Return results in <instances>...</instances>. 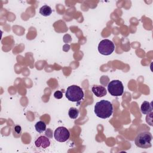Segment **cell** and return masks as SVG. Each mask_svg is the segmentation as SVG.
Segmentation results:
<instances>
[{
	"instance_id": "1",
	"label": "cell",
	"mask_w": 153,
	"mask_h": 153,
	"mask_svg": "<svg viewBox=\"0 0 153 153\" xmlns=\"http://www.w3.org/2000/svg\"><path fill=\"white\" fill-rule=\"evenodd\" d=\"M94 113L97 117L102 119L110 117L113 113L112 103L106 100L97 102L94 105Z\"/></svg>"
},
{
	"instance_id": "2",
	"label": "cell",
	"mask_w": 153,
	"mask_h": 153,
	"mask_svg": "<svg viewBox=\"0 0 153 153\" xmlns=\"http://www.w3.org/2000/svg\"><path fill=\"white\" fill-rule=\"evenodd\" d=\"M65 96L69 101L79 102L84 97V92L79 86L72 85L67 88Z\"/></svg>"
},
{
	"instance_id": "3",
	"label": "cell",
	"mask_w": 153,
	"mask_h": 153,
	"mask_svg": "<svg viewBox=\"0 0 153 153\" xmlns=\"http://www.w3.org/2000/svg\"><path fill=\"white\" fill-rule=\"evenodd\" d=\"M152 136L150 132L142 131L137 135L134 139L135 145L140 148L147 149L151 147Z\"/></svg>"
},
{
	"instance_id": "4",
	"label": "cell",
	"mask_w": 153,
	"mask_h": 153,
	"mask_svg": "<svg viewBox=\"0 0 153 153\" xmlns=\"http://www.w3.org/2000/svg\"><path fill=\"white\" fill-rule=\"evenodd\" d=\"M108 91L113 96L118 97L123 94L124 86L120 80H112L108 84Z\"/></svg>"
},
{
	"instance_id": "5",
	"label": "cell",
	"mask_w": 153,
	"mask_h": 153,
	"mask_svg": "<svg viewBox=\"0 0 153 153\" xmlns=\"http://www.w3.org/2000/svg\"><path fill=\"white\" fill-rule=\"evenodd\" d=\"M115 49V45L112 41L109 39H105L102 40L98 45L99 52L105 56L111 54Z\"/></svg>"
},
{
	"instance_id": "6",
	"label": "cell",
	"mask_w": 153,
	"mask_h": 153,
	"mask_svg": "<svg viewBox=\"0 0 153 153\" xmlns=\"http://www.w3.org/2000/svg\"><path fill=\"white\" fill-rule=\"evenodd\" d=\"M70 136L69 130L65 127H57L54 133V137L55 139L60 142H64L68 140Z\"/></svg>"
},
{
	"instance_id": "7",
	"label": "cell",
	"mask_w": 153,
	"mask_h": 153,
	"mask_svg": "<svg viewBox=\"0 0 153 153\" xmlns=\"http://www.w3.org/2000/svg\"><path fill=\"white\" fill-rule=\"evenodd\" d=\"M35 145L37 148L45 149L50 145V141L48 137L44 136H41L35 141Z\"/></svg>"
},
{
	"instance_id": "8",
	"label": "cell",
	"mask_w": 153,
	"mask_h": 153,
	"mask_svg": "<svg viewBox=\"0 0 153 153\" xmlns=\"http://www.w3.org/2000/svg\"><path fill=\"white\" fill-rule=\"evenodd\" d=\"M91 90H92L93 93H94V94L98 97H103L107 93V91H106L105 87L102 85H94L92 87Z\"/></svg>"
},
{
	"instance_id": "9",
	"label": "cell",
	"mask_w": 153,
	"mask_h": 153,
	"mask_svg": "<svg viewBox=\"0 0 153 153\" xmlns=\"http://www.w3.org/2000/svg\"><path fill=\"white\" fill-rule=\"evenodd\" d=\"M140 110L142 114L145 115H148L152 112V102H148L147 101H144L140 106Z\"/></svg>"
},
{
	"instance_id": "10",
	"label": "cell",
	"mask_w": 153,
	"mask_h": 153,
	"mask_svg": "<svg viewBox=\"0 0 153 153\" xmlns=\"http://www.w3.org/2000/svg\"><path fill=\"white\" fill-rule=\"evenodd\" d=\"M39 13L43 16H49L52 13V10L50 6L45 5L40 8Z\"/></svg>"
},
{
	"instance_id": "11",
	"label": "cell",
	"mask_w": 153,
	"mask_h": 153,
	"mask_svg": "<svg viewBox=\"0 0 153 153\" xmlns=\"http://www.w3.org/2000/svg\"><path fill=\"white\" fill-rule=\"evenodd\" d=\"M35 128L36 131L41 133L46 130V124L44 121H39L35 124Z\"/></svg>"
},
{
	"instance_id": "12",
	"label": "cell",
	"mask_w": 153,
	"mask_h": 153,
	"mask_svg": "<svg viewBox=\"0 0 153 153\" xmlns=\"http://www.w3.org/2000/svg\"><path fill=\"white\" fill-rule=\"evenodd\" d=\"M68 115L71 119H76L78 117L79 111L76 108L72 107L68 111Z\"/></svg>"
},
{
	"instance_id": "13",
	"label": "cell",
	"mask_w": 153,
	"mask_h": 153,
	"mask_svg": "<svg viewBox=\"0 0 153 153\" xmlns=\"http://www.w3.org/2000/svg\"><path fill=\"white\" fill-rule=\"evenodd\" d=\"M54 97L57 99H60L63 97V93L61 91H56L54 93Z\"/></svg>"
},
{
	"instance_id": "14",
	"label": "cell",
	"mask_w": 153,
	"mask_h": 153,
	"mask_svg": "<svg viewBox=\"0 0 153 153\" xmlns=\"http://www.w3.org/2000/svg\"><path fill=\"white\" fill-rule=\"evenodd\" d=\"M50 133H53L51 130L50 128H48L47 129V130L45 131V134L46 136H48V137H50V138H51L53 137V134H50Z\"/></svg>"
},
{
	"instance_id": "15",
	"label": "cell",
	"mask_w": 153,
	"mask_h": 153,
	"mask_svg": "<svg viewBox=\"0 0 153 153\" xmlns=\"http://www.w3.org/2000/svg\"><path fill=\"white\" fill-rule=\"evenodd\" d=\"M21 131H22V128L20 126H16L14 127V131L17 134H20L21 133Z\"/></svg>"
}]
</instances>
